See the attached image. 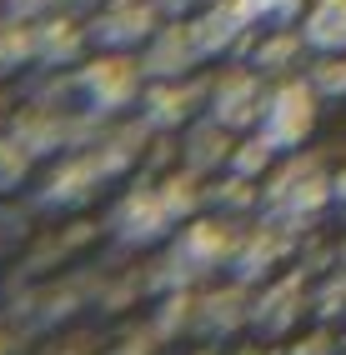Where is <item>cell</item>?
Returning a JSON list of instances; mask_svg holds the SVG:
<instances>
[{
	"label": "cell",
	"mask_w": 346,
	"mask_h": 355,
	"mask_svg": "<svg viewBox=\"0 0 346 355\" xmlns=\"http://www.w3.org/2000/svg\"><path fill=\"white\" fill-rule=\"evenodd\" d=\"M271 160H276V150L266 146L261 135H251V140H241V146H231L226 171H231V175H246V180H261V175L271 171Z\"/></svg>",
	"instance_id": "obj_15"
},
{
	"label": "cell",
	"mask_w": 346,
	"mask_h": 355,
	"mask_svg": "<svg viewBox=\"0 0 346 355\" xmlns=\"http://www.w3.org/2000/svg\"><path fill=\"white\" fill-rule=\"evenodd\" d=\"M316 85L306 76H281V80H271L266 90V105H261V121H256V135L266 140V146L276 155H291V150H302L311 130H316Z\"/></svg>",
	"instance_id": "obj_2"
},
{
	"label": "cell",
	"mask_w": 346,
	"mask_h": 355,
	"mask_svg": "<svg viewBox=\"0 0 346 355\" xmlns=\"http://www.w3.org/2000/svg\"><path fill=\"white\" fill-rule=\"evenodd\" d=\"M191 31L201 40L206 60H226V55L246 60L261 20H256V10H251V0H206V6L191 15Z\"/></svg>",
	"instance_id": "obj_4"
},
{
	"label": "cell",
	"mask_w": 346,
	"mask_h": 355,
	"mask_svg": "<svg viewBox=\"0 0 346 355\" xmlns=\"http://www.w3.org/2000/svg\"><path fill=\"white\" fill-rule=\"evenodd\" d=\"M331 200V180L321 175V160L306 155V160H286L281 171L271 175L266 185V205L276 210V216H316L321 205Z\"/></svg>",
	"instance_id": "obj_8"
},
{
	"label": "cell",
	"mask_w": 346,
	"mask_h": 355,
	"mask_svg": "<svg viewBox=\"0 0 346 355\" xmlns=\"http://www.w3.org/2000/svg\"><path fill=\"white\" fill-rule=\"evenodd\" d=\"M206 200H211L216 210H251L256 205V180H246V175H231L226 171V180H216V191H206Z\"/></svg>",
	"instance_id": "obj_17"
},
{
	"label": "cell",
	"mask_w": 346,
	"mask_h": 355,
	"mask_svg": "<svg viewBox=\"0 0 346 355\" xmlns=\"http://www.w3.org/2000/svg\"><path fill=\"white\" fill-rule=\"evenodd\" d=\"M166 20V10L156 0H106L90 20V45L101 51H131V45H146L156 35V26Z\"/></svg>",
	"instance_id": "obj_7"
},
{
	"label": "cell",
	"mask_w": 346,
	"mask_h": 355,
	"mask_svg": "<svg viewBox=\"0 0 346 355\" xmlns=\"http://www.w3.org/2000/svg\"><path fill=\"white\" fill-rule=\"evenodd\" d=\"M306 80L316 85V96H327V101L346 96V51H336V55H316L311 70H306Z\"/></svg>",
	"instance_id": "obj_16"
},
{
	"label": "cell",
	"mask_w": 346,
	"mask_h": 355,
	"mask_svg": "<svg viewBox=\"0 0 346 355\" xmlns=\"http://www.w3.org/2000/svg\"><path fill=\"white\" fill-rule=\"evenodd\" d=\"M201 40L191 31V15H166L156 26V35L146 40V51H141V70H146V80H186L191 70L201 65Z\"/></svg>",
	"instance_id": "obj_6"
},
{
	"label": "cell",
	"mask_w": 346,
	"mask_h": 355,
	"mask_svg": "<svg viewBox=\"0 0 346 355\" xmlns=\"http://www.w3.org/2000/svg\"><path fill=\"white\" fill-rule=\"evenodd\" d=\"M302 55H306V40H302L296 26H266V31H256V40H251L246 65H256L266 80H281V76H296Z\"/></svg>",
	"instance_id": "obj_10"
},
{
	"label": "cell",
	"mask_w": 346,
	"mask_h": 355,
	"mask_svg": "<svg viewBox=\"0 0 346 355\" xmlns=\"http://www.w3.org/2000/svg\"><path fill=\"white\" fill-rule=\"evenodd\" d=\"M266 90H271V80L261 76V70L246 65V60H236V65H226L221 76L206 80V115L221 121L226 130H251V125L261 121Z\"/></svg>",
	"instance_id": "obj_3"
},
{
	"label": "cell",
	"mask_w": 346,
	"mask_h": 355,
	"mask_svg": "<svg viewBox=\"0 0 346 355\" xmlns=\"http://www.w3.org/2000/svg\"><path fill=\"white\" fill-rule=\"evenodd\" d=\"M20 175H26V155H20V146L0 140V180H20Z\"/></svg>",
	"instance_id": "obj_20"
},
{
	"label": "cell",
	"mask_w": 346,
	"mask_h": 355,
	"mask_svg": "<svg viewBox=\"0 0 346 355\" xmlns=\"http://www.w3.org/2000/svg\"><path fill=\"white\" fill-rule=\"evenodd\" d=\"M231 255H236V230L226 220H191L181 230V241L171 245L166 266H176V280H196V275H211L216 266H226Z\"/></svg>",
	"instance_id": "obj_9"
},
{
	"label": "cell",
	"mask_w": 346,
	"mask_h": 355,
	"mask_svg": "<svg viewBox=\"0 0 346 355\" xmlns=\"http://www.w3.org/2000/svg\"><path fill=\"white\" fill-rule=\"evenodd\" d=\"M141 85H146V70H141V60L126 55V51H106L90 65H81V76H76V90L85 96V105L101 110V115L135 105Z\"/></svg>",
	"instance_id": "obj_5"
},
{
	"label": "cell",
	"mask_w": 346,
	"mask_h": 355,
	"mask_svg": "<svg viewBox=\"0 0 346 355\" xmlns=\"http://www.w3.org/2000/svg\"><path fill=\"white\" fill-rule=\"evenodd\" d=\"M206 101V85H186V80H151L141 90V121L151 130H171L191 115V105Z\"/></svg>",
	"instance_id": "obj_11"
},
{
	"label": "cell",
	"mask_w": 346,
	"mask_h": 355,
	"mask_svg": "<svg viewBox=\"0 0 346 355\" xmlns=\"http://www.w3.org/2000/svg\"><path fill=\"white\" fill-rule=\"evenodd\" d=\"M85 45H90V31L76 26V20H45V26H35V60H45V65H76Z\"/></svg>",
	"instance_id": "obj_14"
},
{
	"label": "cell",
	"mask_w": 346,
	"mask_h": 355,
	"mask_svg": "<svg viewBox=\"0 0 346 355\" xmlns=\"http://www.w3.org/2000/svg\"><path fill=\"white\" fill-rule=\"evenodd\" d=\"M231 130L221 125V121H211L206 115L201 125H191L186 130V150H181V160H186V171H196V175H206V171H216V165H226L231 160Z\"/></svg>",
	"instance_id": "obj_13"
},
{
	"label": "cell",
	"mask_w": 346,
	"mask_h": 355,
	"mask_svg": "<svg viewBox=\"0 0 346 355\" xmlns=\"http://www.w3.org/2000/svg\"><path fill=\"white\" fill-rule=\"evenodd\" d=\"M26 55H35V31H26L20 20H0V70L20 65Z\"/></svg>",
	"instance_id": "obj_18"
},
{
	"label": "cell",
	"mask_w": 346,
	"mask_h": 355,
	"mask_svg": "<svg viewBox=\"0 0 346 355\" xmlns=\"http://www.w3.org/2000/svg\"><path fill=\"white\" fill-rule=\"evenodd\" d=\"M296 31H302L311 55L346 51V0H311L302 10V20H296Z\"/></svg>",
	"instance_id": "obj_12"
},
{
	"label": "cell",
	"mask_w": 346,
	"mask_h": 355,
	"mask_svg": "<svg viewBox=\"0 0 346 355\" xmlns=\"http://www.w3.org/2000/svg\"><path fill=\"white\" fill-rule=\"evenodd\" d=\"M201 175L186 171V175H171V180H160V185H141V191H131L121 205H115V235L121 241H135V245H146V241H160L171 225L181 220H191L196 216V205L206 200V191H196Z\"/></svg>",
	"instance_id": "obj_1"
},
{
	"label": "cell",
	"mask_w": 346,
	"mask_h": 355,
	"mask_svg": "<svg viewBox=\"0 0 346 355\" xmlns=\"http://www.w3.org/2000/svg\"><path fill=\"white\" fill-rule=\"evenodd\" d=\"M331 200H336V205H346V171H341V175H331Z\"/></svg>",
	"instance_id": "obj_22"
},
{
	"label": "cell",
	"mask_w": 346,
	"mask_h": 355,
	"mask_svg": "<svg viewBox=\"0 0 346 355\" xmlns=\"http://www.w3.org/2000/svg\"><path fill=\"white\" fill-rule=\"evenodd\" d=\"M306 6L311 0H251V10H256L261 26H296Z\"/></svg>",
	"instance_id": "obj_19"
},
{
	"label": "cell",
	"mask_w": 346,
	"mask_h": 355,
	"mask_svg": "<svg viewBox=\"0 0 346 355\" xmlns=\"http://www.w3.org/2000/svg\"><path fill=\"white\" fill-rule=\"evenodd\" d=\"M156 6L166 10V15H176V20H181V15H196V10L206 6V0H156Z\"/></svg>",
	"instance_id": "obj_21"
}]
</instances>
